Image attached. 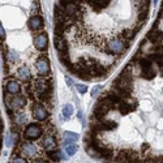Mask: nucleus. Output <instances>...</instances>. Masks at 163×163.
I'll list each match as a JSON object with an SVG mask.
<instances>
[{"instance_id":"1","label":"nucleus","mask_w":163,"mask_h":163,"mask_svg":"<svg viewBox=\"0 0 163 163\" xmlns=\"http://www.w3.org/2000/svg\"><path fill=\"white\" fill-rule=\"evenodd\" d=\"M128 47H129V44H128V42H125L124 38L121 37H116V38H112L110 42H108V50H110L112 54H115V55H121V54H124Z\"/></svg>"},{"instance_id":"2","label":"nucleus","mask_w":163,"mask_h":163,"mask_svg":"<svg viewBox=\"0 0 163 163\" xmlns=\"http://www.w3.org/2000/svg\"><path fill=\"white\" fill-rule=\"evenodd\" d=\"M42 132H43V129L39 124H29L24 132V137L26 140H30V141L38 140L40 137V134H42Z\"/></svg>"},{"instance_id":"3","label":"nucleus","mask_w":163,"mask_h":163,"mask_svg":"<svg viewBox=\"0 0 163 163\" xmlns=\"http://www.w3.org/2000/svg\"><path fill=\"white\" fill-rule=\"evenodd\" d=\"M35 69L39 76H47L50 72V62L46 56H40L35 62Z\"/></svg>"},{"instance_id":"4","label":"nucleus","mask_w":163,"mask_h":163,"mask_svg":"<svg viewBox=\"0 0 163 163\" xmlns=\"http://www.w3.org/2000/svg\"><path fill=\"white\" fill-rule=\"evenodd\" d=\"M33 118L37 120H46L49 118V111L46 110V107L40 103H35L33 106Z\"/></svg>"},{"instance_id":"5","label":"nucleus","mask_w":163,"mask_h":163,"mask_svg":"<svg viewBox=\"0 0 163 163\" xmlns=\"http://www.w3.org/2000/svg\"><path fill=\"white\" fill-rule=\"evenodd\" d=\"M20 150H21V153L24 154V157H26V158H34L38 153L37 146L34 144H31V142H24Z\"/></svg>"},{"instance_id":"6","label":"nucleus","mask_w":163,"mask_h":163,"mask_svg":"<svg viewBox=\"0 0 163 163\" xmlns=\"http://www.w3.org/2000/svg\"><path fill=\"white\" fill-rule=\"evenodd\" d=\"M34 44L39 51H44L49 46V37H47L46 33H40L34 38Z\"/></svg>"},{"instance_id":"7","label":"nucleus","mask_w":163,"mask_h":163,"mask_svg":"<svg viewBox=\"0 0 163 163\" xmlns=\"http://www.w3.org/2000/svg\"><path fill=\"white\" fill-rule=\"evenodd\" d=\"M111 108L108 107L107 105L105 103H102V102H99V103L95 106V108H94V114H93V116L95 118V119H100V120H103V118L106 116V114L110 111Z\"/></svg>"},{"instance_id":"8","label":"nucleus","mask_w":163,"mask_h":163,"mask_svg":"<svg viewBox=\"0 0 163 163\" xmlns=\"http://www.w3.org/2000/svg\"><path fill=\"white\" fill-rule=\"evenodd\" d=\"M28 24H29V28L31 30H40L43 28V18L38 15H34L29 18Z\"/></svg>"},{"instance_id":"9","label":"nucleus","mask_w":163,"mask_h":163,"mask_svg":"<svg viewBox=\"0 0 163 163\" xmlns=\"http://www.w3.org/2000/svg\"><path fill=\"white\" fill-rule=\"evenodd\" d=\"M54 43H55V49L60 52V55H65L68 52V44H67L65 39L63 37H55Z\"/></svg>"},{"instance_id":"10","label":"nucleus","mask_w":163,"mask_h":163,"mask_svg":"<svg viewBox=\"0 0 163 163\" xmlns=\"http://www.w3.org/2000/svg\"><path fill=\"white\" fill-rule=\"evenodd\" d=\"M147 39L150 40L151 43L159 44L163 40V31H161V30H150L147 33Z\"/></svg>"},{"instance_id":"11","label":"nucleus","mask_w":163,"mask_h":163,"mask_svg":"<svg viewBox=\"0 0 163 163\" xmlns=\"http://www.w3.org/2000/svg\"><path fill=\"white\" fill-rule=\"evenodd\" d=\"M21 90V86L17 81L15 80H9L8 82H5V93H9V94H17Z\"/></svg>"},{"instance_id":"12","label":"nucleus","mask_w":163,"mask_h":163,"mask_svg":"<svg viewBox=\"0 0 163 163\" xmlns=\"http://www.w3.org/2000/svg\"><path fill=\"white\" fill-rule=\"evenodd\" d=\"M42 144H43V146H44V149L47 151H52V150H55V147H56V141L50 134H47L46 137L43 138Z\"/></svg>"},{"instance_id":"13","label":"nucleus","mask_w":163,"mask_h":163,"mask_svg":"<svg viewBox=\"0 0 163 163\" xmlns=\"http://www.w3.org/2000/svg\"><path fill=\"white\" fill-rule=\"evenodd\" d=\"M25 105H26V99H25V97H22V95L13 97L12 100H11V103H9V106L13 107V108H16V110H17V108L25 107Z\"/></svg>"},{"instance_id":"14","label":"nucleus","mask_w":163,"mask_h":163,"mask_svg":"<svg viewBox=\"0 0 163 163\" xmlns=\"http://www.w3.org/2000/svg\"><path fill=\"white\" fill-rule=\"evenodd\" d=\"M118 108H119V111L121 112V115H127L128 112H131L133 110V106L131 102H128V100H121L120 103L118 105Z\"/></svg>"},{"instance_id":"15","label":"nucleus","mask_w":163,"mask_h":163,"mask_svg":"<svg viewBox=\"0 0 163 163\" xmlns=\"http://www.w3.org/2000/svg\"><path fill=\"white\" fill-rule=\"evenodd\" d=\"M17 76H18L20 80H22V81H29L30 80V71H29V68L26 67V65H22L21 68H18Z\"/></svg>"},{"instance_id":"16","label":"nucleus","mask_w":163,"mask_h":163,"mask_svg":"<svg viewBox=\"0 0 163 163\" xmlns=\"http://www.w3.org/2000/svg\"><path fill=\"white\" fill-rule=\"evenodd\" d=\"M64 145L68 146V145H72V142L77 141L78 140V134L77 133H73V132H64Z\"/></svg>"},{"instance_id":"17","label":"nucleus","mask_w":163,"mask_h":163,"mask_svg":"<svg viewBox=\"0 0 163 163\" xmlns=\"http://www.w3.org/2000/svg\"><path fill=\"white\" fill-rule=\"evenodd\" d=\"M108 4H110V2L108 0H106V2H89V5L91 7V8L94 11H102L103 8H106V7H108Z\"/></svg>"},{"instance_id":"18","label":"nucleus","mask_w":163,"mask_h":163,"mask_svg":"<svg viewBox=\"0 0 163 163\" xmlns=\"http://www.w3.org/2000/svg\"><path fill=\"white\" fill-rule=\"evenodd\" d=\"M141 76L144 77V78H146V80H151V78H154V76H155V71L153 69V67L145 68V69H142Z\"/></svg>"},{"instance_id":"19","label":"nucleus","mask_w":163,"mask_h":163,"mask_svg":"<svg viewBox=\"0 0 163 163\" xmlns=\"http://www.w3.org/2000/svg\"><path fill=\"white\" fill-rule=\"evenodd\" d=\"M72 114H73V106L72 105H65L63 107V115H64V118L65 119H69L72 116Z\"/></svg>"},{"instance_id":"20","label":"nucleus","mask_w":163,"mask_h":163,"mask_svg":"<svg viewBox=\"0 0 163 163\" xmlns=\"http://www.w3.org/2000/svg\"><path fill=\"white\" fill-rule=\"evenodd\" d=\"M150 59H151V62H155L158 64L161 71L163 72V55H154V56H150Z\"/></svg>"},{"instance_id":"21","label":"nucleus","mask_w":163,"mask_h":163,"mask_svg":"<svg viewBox=\"0 0 163 163\" xmlns=\"http://www.w3.org/2000/svg\"><path fill=\"white\" fill-rule=\"evenodd\" d=\"M77 150H78V147L76 145H68V146H65V153H67V155H69V157H72V155L76 154Z\"/></svg>"},{"instance_id":"22","label":"nucleus","mask_w":163,"mask_h":163,"mask_svg":"<svg viewBox=\"0 0 163 163\" xmlns=\"http://www.w3.org/2000/svg\"><path fill=\"white\" fill-rule=\"evenodd\" d=\"M47 155L52 159V161H59L60 159V157H62V153L60 151H58V150H52V151H47Z\"/></svg>"},{"instance_id":"23","label":"nucleus","mask_w":163,"mask_h":163,"mask_svg":"<svg viewBox=\"0 0 163 163\" xmlns=\"http://www.w3.org/2000/svg\"><path fill=\"white\" fill-rule=\"evenodd\" d=\"M121 37H123L124 39H128V40L133 39L134 38V31L131 30V29H125V30H123V35Z\"/></svg>"},{"instance_id":"24","label":"nucleus","mask_w":163,"mask_h":163,"mask_svg":"<svg viewBox=\"0 0 163 163\" xmlns=\"http://www.w3.org/2000/svg\"><path fill=\"white\" fill-rule=\"evenodd\" d=\"M25 121H26V116H25L24 114H21V112L16 114V123L17 124H24Z\"/></svg>"},{"instance_id":"25","label":"nucleus","mask_w":163,"mask_h":163,"mask_svg":"<svg viewBox=\"0 0 163 163\" xmlns=\"http://www.w3.org/2000/svg\"><path fill=\"white\" fill-rule=\"evenodd\" d=\"M102 85H97V86H94V89L91 90V97H98V94L102 91Z\"/></svg>"},{"instance_id":"26","label":"nucleus","mask_w":163,"mask_h":163,"mask_svg":"<svg viewBox=\"0 0 163 163\" xmlns=\"http://www.w3.org/2000/svg\"><path fill=\"white\" fill-rule=\"evenodd\" d=\"M11 163H28V162H26V159L22 158V157H13Z\"/></svg>"},{"instance_id":"27","label":"nucleus","mask_w":163,"mask_h":163,"mask_svg":"<svg viewBox=\"0 0 163 163\" xmlns=\"http://www.w3.org/2000/svg\"><path fill=\"white\" fill-rule=\"evenodd\" d=\"M77 86V91L80 94H85L87 91V86L86 85H76Z\"/></svg>"},{"instance_id":"28","label":"nucleus","mask_w":163,"mask_h":163,"mask_svg":"<svg viewBox=\"0 0 163 163\" xmlns=\"http://www.w3.org/2000/svg\"><path fill=\"white\" fill-rule=\"evenodd\" d=\"M4 37H5V31H4L3 25L0 24V39H4Z\"/></svg>"},{"instance_id":"29","label":"nucleus","mask_w":163,"mask_h":163,"mask_svg":"<svg viewBox=\"0 0 163 163\" xmlns=\"http://www.w3.org/2000/svg\"><path fill=\"white\" fill-rule=\"evenodd\" d=\"M8 58H9L11 60H16L18 56L16 55V52H13V51H12V52H11V55H8Z\"/></svg>"},{"instance_id":"30","label":"nucleus","mask_w":163,"mask_h":163,"mask_svg":"<svg viewBox=\"0 0 163 163\" xmlns=\"http://www.w3.org/2000/svg\"><path fill=\"white\" fill-rule=\"evenodd\" d=\"M77 116H78V119H80L81 121H82V123H84V118H82V111H80V112L77 114Z\"/></svg>"},{"instance_id":"31","label":"nucleus","mask_w":163,"mask_h":163,"mask_svg":"<svg viewBox=\"0 0 163 163\" xmlns=\"http://www.w3.org/2000/svg\"><path fill=\"white\" fill-rule=\"evenodd\" d=\"M65 81H67V84H68V85H73V81H72L69 77H65Z\"/></svg>"},{"instance_id":"32","label":"nucleus","mask_w":163,"mask_h":163,"mask_svg":"<svg viewBox=\"0 0 163 163\" xmlns=\"http://www.w3.org/2000/svg\"><path fill=\"white\" fill-rule=\"evenodd\" d=\"M33 163H49V162L42 161V159H35V161H33Z\"/></svg>"},{"instance_id":"33","label":"nucleus","mask_w":163,"mask_h":163,"mask_svg":"<svg viewBox=\"0 0 163 163\" xmlns=\"http://www.w3.org/2000/svg\"><path fill=\"white\" fill-rule=\"evenodd\" d=\"M162 51H163V47H162Z\"/></svg>"}]
</instances>
